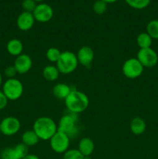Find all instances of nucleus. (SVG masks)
Returning a JSON list of instances; mask_svg holds the SVG:
<instances>
[{"mask_svg": "<svg viewBox=\"0 0 158 159\" xmlns=\"http://www.w3.org/2000/svg\"><path fill=\"white\" fill-rule=\"evenodd\" d=\"M71 138L61 131L57 130V133L50 139V145L54 152L62 154L68 150Z\"/></svg>", "mask_w": 158, "mask_h": 159, "instance_id": "nucleus-7", "label": "nucleus"}, {"mask_svg": "<svg viewBox=\"0 0 158 159\" xmlns=\"http://www.w3.org/2000/svg\"><path fill=\"white\" fill-rule=\"evenodd\" d=\"M102 1H104V2H106L107 4H108V3L116 2L119 1V0H102Z\"/></svg>", "mask_w": 158, "mask_h": 159, "instance_id": "nucleus-31", "label": "nucleus"}, {"mask_svg": "<svg viewBox=\"0 0 158 159\" xmlns=\"http://www.w3.org/2000/svg\"><path fill=\"white\" fill-rule=\"evenodd\" d=\"M35 21L36 20L32 12L23 11L19 15L16 20V24L20 30L27 31L29 30L33 26Z\"/></svg>", "mask_w": 158, "mask_h": 159, "instance_id": "nucleus-14", "label": "nucleus"}, {"mask_svg": "<svg viewBox=\"0 0 158 159\" xmlns=\"http://www.w3.org/2000/svg\"><path fill=\"white\" fill-rule=\"evenodd\" d=\"M84 156L78 149H68L64 153L63 159H83Z\"/></svg>", "mask_w": 158, "mask_h": 159, "instance_id": "nucleus-26", "label": "nucleus"}, {"mask_svg": "<svg viewBox=\"0 0 158 159\" xmlns=\"http://www.w3.org/2000/svg\"><path fill=\"white\" fill-rule=\"evenodd\" d=\"M136 42H137V44L139 47V48L143 49V48H151L153 39L150 37V36L147 32L141 33L138 35Z\"/></svg>", "mask_w": 158, "mask_h": 159, "instance_id": "nucleus-21", "label": "nucleus"}, {"mask_svg": "<svg viewBox=\"0 0 158 159\" xmlns=\"http://www.w3.org/2000/svg\"><path fill=\"white\" fill-rule=\"evenodd\" d=\"M20 121L15 116H6L0 122V132L6 136H12L20 130Z\"/></svg>", "mask_w": 158, "mask_h": 159, "instance_id": "nucleus-10", "label": "nucleus"}, {"mask_svg": "<svg viewBox=\"0 0 158 159\" xmlns=\"http://www.w3.org/2000/svg\"><path fill=\"white\" fill-rule=\"evenodd\" d=\"M126 4L135 9H143L150 5L151 0H125Z\"/></svg>", "mask_w": 158, "mask_h": 159, "instance_id": "nucleus-24", "label": "nucleus"}, {"mask_svg": "<svg viewBox=\"0 0 158 159\" xmlns=\"http://www.w3.org/2000/svg\"><path fill=\"white\" fill-rule=\"evenodd\" d=\"M8 101H9V99L5 96L3 92L0 90V110L6 108L8 104Z\"/></svg>", "mask_w": 158, "mask_h": 159, "instance_id": "nucleus-29", "label": "nucleus"}, {"mask_svg": "<svg viewBox=\"0 0 158 159\" xmlns=\"http://www.w3.org/2000/svg\"><path fill=\"white\" fill-rule=\"evenodd\" d=\"M77 55L78 64H81L85 68H89L94 60V54L91 48L88 46H83L77 51Z\"/></svg>", "mask_w": 158, "mask_h": 159, "instance_id": "nucleus-13", "label": "nucleus"}, {"mask_svg": "<svg viewBox=\"0 0 158 159\" xmlns=\"http://www.w3.org/2000/svg\"><path fill=\"white\" fill-rule=\"evenodd\" d=\"M33 130L37 134L40 140L48 141L58 130L57 125L54 120L48 116L37 118L33 126Z\"/></svg>", "mask_w": 158, "mask_h": 159, "instance_id": "nucleus-2", "label": "nucleus"}, {"mask_svg": "<svg viewBox=\"0 0 158 159\" xmlns=\"http://www.w3.org/2000/svg\"><path fill=\"white\" fill-rule=\"evenodd\" d=\"M37 4L34 0H23L22 2V8L23 9L24 12H32L37 7Z\"/></svg>", "mask_w": 158, "mask_h": 159, "instance_id": "nucleus-27", "label": "nucleus"}, {"mask_svg": "<svg viewBox=\"0 0 158 159\" xmlns=\"http://www.w3.org/2000/svg\"><path fill=\"white\" fill-rule=\"evenodd\" d=\"M77 149L83 156H90L94 150V144L91 138H83L79 142Z\"/></svg>", "mask_w": 158, "mask_h": 159, "instance_id": "nucleus-16", "label": "nucleus"}, {"mask_svg": "<svg viewBox=\"0 0 158 159\" xmlns=\"http://www.w3.org/2000/svg\"><path fill=\"white\" fill-rule=\"evenodd\" d=\"M60 54H61V51L58 48L52 47L46 51V57L47 60L51 63H57V61L60 58Z\"/></svg>", "mask_w": 158, "mask_h": 159, "instance_id": "nucleus-23", "label": "nucleus"}, {"mask_svg": "<svg viewBox=\"0 0 158 159\" xmlns=\"http://www.w3.org/2000/svg\"><path fill=\"white\" fill-rule=\"evenodd\" d=\"M0 133H1V132H0Z\"/></svg>", "mask_w": 158, "mask_h": 159, "instance_id": "nucleus-35", "label": "nucleus"}, {"mask_svg": "<svg viewBox=\"0 0 158 159\" xmlns=\"http://www.w3.org/2000/svg\"><path fill=\"white\" fill-rule=\"evenodd\" d=\"M130 130H131L132 133L135 135H140L144 133L146 130V123L143 119L141 117H134L130 122Z\"/></svg>", "mask_w": 158, "mask_h": 159, "instance_id": "nucleus-18", "label": "nucleus"}, {"mask_svg": "<svg viewBox=\"0 0 158 159\" xmlns=\"http://www.w3.org/2000/svg\"><path fill=\"white\" fill-rule=\"evenodd\" d=\"M77 114L68 111L65 113L59 120L57 129L59 131L66 134L70 138H75L78 134V128L77 127Z\"/></svg>", "mask_w": 158, "mask_h": 159, "instance_id": "nucleus-3", "label": "nucleus"}, {"mask_svg": "<svg viewBox=\"0 0 158 159\" xmlns=\"http://www.w3.org/2000/svg\"><path fill=\"white\" fill-rule=\"evenodd\" d=\"M60 71L56 65H50L44 67L43 70V75L46 80L49 82H54L57 80L60 75Z\"/></svg>", "mask_w": 158, "mask_h": 159, "instance_id": "nucleus-19", "label": "nucleus"}, {"mask_svg": "<svg viewBox=\"0 0 158 159\" xmlns=\"http://www.w3.org/2000/svg\"><path fill=\"white\" fill-rule=\"evenodd\" d=\"M64 102L68 111L78 114L87 110L89 105V99L85 93L74 88L64 99Z\"/></svg>", "mask_w": 158, "mask_h": 159, "instance_id": "nucleus-1", "label": "nucleus"}, {"mask_svg": "<svg viewBox=\"0 0 158 159\" xmlns=\"http://www.w3.org/2000/svg\"><path fill=\"white\" fill-rule=\"evenodd\" d=\"M2 91L9 100L15 101L20 99L23 95V85L15 78L8 79L2 85Z\"/></svg>", "mask_w": 158, "mask_h": 159, "instance_id": "nucleus-5", "label": "nucleus"}, {"mask_svg": "<svg viewBox=\"0 0 158 159\" xmlns=\"http://www.w3.org/2000/svg\"><path fill=\"white\" fill-rule=\"evenodd\" d=\"M22 143L26 144L27 147H31V146H34L39 142L40 138L37 135V134L33 131V130H26L22 135Z\"/></svg>", "mask_w": 158, "mask_h": 159, "instance_id": "nucleus-20", "label": "nucleus"}, {"mask_svg": "<svg viewBox=\"0 0 158 159\" xmlns=\"http://www.w3.org/2000/svg\"><path fill=\"white\" fill-rule=\"evenodd\" d=\"M74 89L72 86L65 83H58L54 85L52 93L57 99H65Z\"/></svg>", "mask_w": 158, "mask_h": 159, "instance_id": "nucleus-15", "label": "nucleus"}, {"mask_svg": "<svg viewBox=\"0 0 158 159\" xmlns=\"http://www.w3.org/2000/svg\"><path fill=\"white\" fill-rule=\"evenodd\" d=\"M13 65L16 69L17 73L23 75L27 73L31 69L33 65V61L28 54H22L17 56Z\"/></svg>", "mask_w": 158, "mask_h": 159, "instance_id": "nucleus-12", "label": "nucleus"}, {"mask_svg": "<svg viewBox=\"0 0 158 159\" xmlns=\"http://www.w3.org/2000/svg\"><path fill=\"white\" fill-rule=\"evenodd\" d=\"M107 9V3L102 0H96L93 4V10L94 13L102 15L105 12Z\"/></svg>", "mask_w": 158, "mask_h": 159, "instance_id": "nucleus-25", "label": "nucleus"}, {"mask_svg": "<svg viewBox=\"0 0 158 159\" xmlns=\"http://www.w3.org/2000/svg\"><path fill=\"white\" fill-rule=\"evenodd\" d=\"M144 67L141 65L137 58L131 57L124 62L122 65V73L126 78L130 79L139 77L143 72Z\"/></svg>", "mask_w": 158, "mask_h": 159, "instance_id": "nucleus-6", "label": "nucleus"}, {"mask_svg": "<svg viewBox=\"0 0 158 159\" xmlns=\"http://www.w3.org/2000/svg\"><path fill=\"white\" fill-rule=\"evenodd\" d=\"M147 33L152 39L158 40V20H153L147 26Z\"/></svg>", "mask_w": 158, "mask_h": 159, "instance_id": "nucleus-22", "label": "nucleus"}, {"mask_svg": "<svg viewBox=\"0 0 158 159\" xmlns=\"http://www.w3.org/2000/svg\"><path fill=\"white\" fill-rule=\"evenodd\" d=\"M34 1H35L36 2H43V0H34Z\"/></svg>", "mask_w": 158, "mask_h": 159, "instance_id": "nucleus-34", "label": "nucleus"}, {"mask_svg": "<svg viewBox=\"0 0 158 159\" xmlns=\"http://www.w3.org/2000/svg\"><path fill=\"white\" fill-rule=\"evenodd\" d=\"M23 159H40L38 156L33 154H28L26 156H25Z\"/></svg>", "mask_w": 158, "mask_h": 159, "instance_id": "nucleus-30", "label": "nucleus"}, {"mask_svg": "<svg viewBox=\"0 0 158 159\" xmlns=\"http://www.w3.org/2000/svg\"><path fill=\"white\" fill-rule=\"evenodd\" d=\"M2 84V74L0 73V87H1Z\"/></svg>", "mask_w": 158, "mask_h": 159, "instance_id": "nucleus-32", "label": "nucleus"}, {"mask_svg": "<svg viewBox=\"0 0 158 159\" xmlns=\"http://www.w3.org/2000/svg\"><path fill=\"white\" fill-rule=\"evenodd\" d=\"M29 149L23 143H20L14 148H6L0 154L1 159H23L28 155Z\"/></svg>", "mask_w": 158, "mask_h": 159, "instance_id": "nucleus-9", "label": "nucleus"}, {"mask_svg": "<svg viewBox=\"0 0 158 159\" xmlns=\"http://www.w3.org/2000/svg\"><path fill=\"white\" fill-rule=\"evenodd\" d=\"M83 159H91V158H90V156H84Z\"/></svg>", "mask_w": 158, "mask_h": 159, "instance_id": "nucleus-33", "label": "nucleus"}, {"mask_svg": "<svg viewBox=\"0 0 158 159\" xmlns=\"http://www.w3.org/2000/svg\"><path fill=\"white\" fill-rule=\"evenodd\" d=\"M4 73L5 75L8 79H13V78H15V75L17 74V71L14 65H9V66L6 67V69L4 70Z\"/></svg>", "mask_w": 158, "mask_h": 159, "instance_id": "nucleus-28", "label": "nucleus"}, {"mask_svg": "<svg viewBox=\"0 0 158 159\" xmlns=\"http://www.w3.org/2000/svg\"><path fill=\"white\" fill-rule=\"evenodd\" d=\"M136 58L144 68H153L158 62L157 54L151 48L139 49Z\"/></svg>", "mask_w": 158, "mask_h": 159, "instance_id": "nucleus-8", "label": "nucleus"}, {"mask_svg": "<svg viewBox=\"0 0 158 159\" xmlns=\"http://www.w3.org/2000/svg\"><path fill=\"white\" fill-rule=\"evenodd\" d=\"M6 49L10 55L17 57L23 54V44L19 39H12L7 43Z\"/></svg>", "mask_w": 158, "mask_h": 159, "instance_id": "nucleus-17", "label": "nucleus"}, {"mask_svg": "<svg viewBox=\"0 0 158 159\" xmlns=\"http://www.w3.org/2000/svg\"><path fill=\"white\" fill-rule=\"evenodd\" d=\"M78 65L77 55L71 51H63L56 66L58 68L60 74L68 75L76 70Z\"/></svg>", "mask_w": 158, "mask_h": 159, "instance_id": "nucleus-4", "label": "nucleus"}, {"mask_svg": "<svg viewBox=\"0 0 158 159\" xmlns=\"http://www.w3.org/2000/svg\"><path fill=\"white\" fill-rule=\"evenodd\" d=\"M33 15L36 21L46 23L54 16V10L50 5L46 3H40L33 12Z\"/></svg>", "mask_w": 158, "mask_h": 159, "instance_id": "nucleus-11", "label": "nucleus"}]
</instances>
